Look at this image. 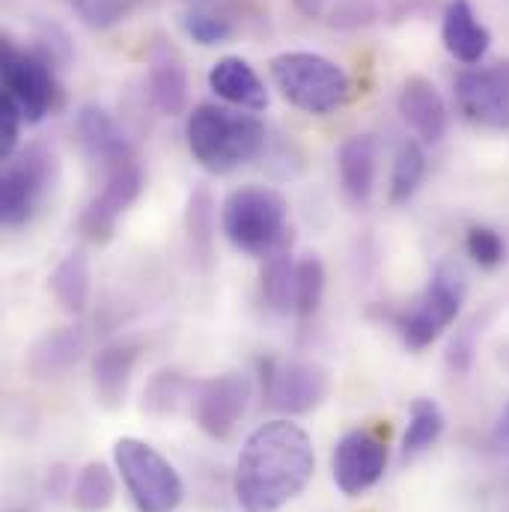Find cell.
<instances>
[{
	"mask_svg": "<svg viewBox=\"0 0 509 512\" xmlns=\"http://www.w3.org/2000/svg\"><path fill=\"white\" fill-rule=\"evenodd\" d=\"M21 126H24V117H21V108L15 105L12 96H0V158L9 161L15 152H18V137H21Z\"/></svg>",
	"mask_w": 509,
	"mask_h": 512,
	"instance_id": "33",
	"label": "cell"
},
{
	"mask_svg": "<svg viewBox=\"0 0 509 512\" xmlns=\"http://www.w3.org/2000/svg\"><path fill=\"white\" fill-rule=\"evenodd\" d=\"M498 435H501L504 441H509V408L504 411V417H501V429H498Z\"/></svg>",
	"mask_w": 509,
	"mask_h": 512,
	"instance_id": "35",
	"label": "cell"
},
{
	"mask_svg": "<svg viewBox=\"0 0 509 512\" xmlns=\"http://www.w3.org/2000/svg\"><path fill=\"white\" fill-rule=\"evenodd\" d=\"M114 462L137 512H173L182 504V477L152 444L120 438L114 444Z\"/></svg>",
	"mask_w": 509,
	"mask_h": 512,
	"instance_id": "5",
	"label": "cell"
},
{
	"mask_svg": "<svg viewBox=\"0 0 509 512\" xmlns=\"http://www.w3.org/2000/svg\"><path fill=\"white\" fill-rule=\"evenodd\" d=\"M221 230L242 254L271 256L292 245L289 203L265 185H242L221 206Z\"/></svg>",
	"mask_w": 509,
	"mask_h": 512,
	"instance_id": "3",
	"label": "cell"
},
{
	"mask_svg": "<svg viewBox=\"0 0 509 512\" xmlns=\"http://www.w3.org/2000/svg\"><path fill=\"white\" fill-rule=\"evenodd\" d=\"M376 161H379V149H376V140L370 134H352L337 149L340 188H343V197L355 209H364L373 197Z\"/></svg>",
	"mask_w": 509,
	"mask_h": 512,
	"instance_id": "17",
	"label": "cell"
},
{
	"mask_svg": "<svg viewBox=\"0 0 509 512\" xmlns=\"http://www.w3.org/2000/svg\"><path fill=\"white\" fill-rule=\"evenodd\" d=\"M146 90L152 105L164 117H179L188 105V69L182 54L167 42L155 39L146 57Z\"/></svg>",
	"mask_w": 509,
	"mask_h": 512,
	"instance_id": "14",
	"label": "cell"
},
{
	"mask_svg": "<svg viewBox=\"0 0 509 512\" xmlns=\"http://www.w3.org/2000/svg\"><path fill=\"white\" fill-rule=\"evenodd\" d=\"M117 498L114 471L105 462H90L78 471L72 486V507L78 512H105Z\"/></svg>",
	"mask_w": 509,
	"mask_h": 512,
	"instance_id": "26",
	"label": "cell"
},
{
	"mask_svg": "<svg viewBox=\"0 0 509 512\" xmlns=\"http://www.w3.org/2000/svg\"><path fill=\"white\" fill-rule=\"evenodd\" d=\"M54 182H57V155L48 143H30L18 149L6 161L3 176H0L3 227L9 230L24 227L39 212Z\"/></svg>",
	"mask_w": 509,
	"mask_h": 512,
	"instance_id": "6",
	"label": "cell"
},
{
	"mask_svg": "<svg viewBox=\"0 0 509 512\" xmlns=\"http://www.w3.org/2000/svg\"><path fill=\"white\" fill-rule=\"evenodd\" d=\"M3 93L15 99L27 126L42 123L60 105V87L45 57L3 42Z\"/></svg>",
	"mask_w": 509,
	"mask_h": 512,
	"instance_id": "8",
	"label": "cell"
},
{
	"mask_svg": "<svg viewBox=\"0 0 509 512\" xmlns=\"http://www.w3.org/2000/svg\"><path fill=\"white\" fill-rule=\"evenodd\" d=\"M262 298L274 313H289L295 310V259L289 248L277 254L265 256L262 274H259Z\"/></svg>",
	"mask_w": 509,
	"mask_h": 512,
	"instance_id": "25",
	"label": "cell"
},
{
	"mask_svg": "<svg viewBox=\"0 0 509 512\" xmlns=\"http://www.w3.org/2000/svg\"><path fill=\"white\" fill-rule=\"evenodd\" d=\"M251 393H254L251 379L242 373H224V376L197 384L191 405H194V417L200 429L215 441H227L242 423Z\"/></svg>",
	"mask_w": 509,
	"mask_h": 512,
	"instance_id": "11",
	"label": "cell"
},
{
	"mask_svg": "<svg viewBox=\"0 0 509 512\" xmlns=\"http://www.w3.org/2000/svg\"><path fill=\"white\" fill-rule=\"evenodd\" d=\"M194 3H197V0H194Z\"/></svg>",
	"mask_w": 509,
	"mask_h": 512,
	"instance_id": "36",
	"label": "cell"
},
{
	"mask_svg": "<svg viewBox=\"0 0 509 512\" xmlns=\"http://www.w3.org/2000/svg\"><path fill=\"white\" fill-rule=\"evenodd\" d=\"M316 468L310 435L289 420L254 429L239 453L233 492L245 512H277L295 501Z\"/></svg>",
	"mask_w": 509,
	"mask_h": 512,
	"instance_id": "1",
	"label": "cell"
},
{
	"mask_svg": "<svg viewBox=\"0 0 509 512\" xmlns=\"http://www.w3.org/2000/svg\"><path fill=\"white\" fill-rule=\"evenodd\" d=\"M465 301V277L456 265L444 262L432 271L429 286L411 307L396 316V331L411 352L432 346L459 316Z\"/></svg>",
	"mask_w": 509,
	"mask_h": 512,
	"instance_id": "7",
	"label": "cell"
},
{
	"mask_svg": "<svg viewBox=\"0 0 509 512\" xmlns=\"http://www.w3.org/2000/svg\"><path fill=\"white\" fill-rule=\"evenodd\" d=\"M209 90L218 99H224L230 108H239V111L259 114L268 108V90H265L262 78L242 57H221L209 69Z\"/></svg>",
	"mask_w": 509,
	"mask_h": 512,
	"instance_id": "19",
	"label": "cell"
},
{
	"mask_svg": "<svg viewBox=\"0 0 509 512\" xmlns=\"http://www.w3.org/2000/svg\"><path fill=\"white\" fill-rule=\"evenodd\" d=\"M334 483L346 498L370 492L387 468V432L379 426H358L334 447Z\"/></svg>",
	"mask_w": 509,
	"mask_h": 512,
	"instance_id": "9",
	"label": "cell"
},
{
	"mask_svg": "<svg viewBox=\"0 0 509 512\" xmlns=\"http://www.w3.org/2000/svg\"><path fill=\"white\" fill-rule=\"evenodd\" d=\"M399 114L408 123V128L423 140V143H438L447 126H450V114H447V102L438 93V87L423 78V75H408L402 81L399 90Z\"/></svg>",
	"mask_w": 509,
	"mask_h": 512,
	"instance_id": "16",
	"label": "cell"
},
{
	"mask_svg": "<svg viewBox=\"0 0 509 512\" xmlns=\"http://www.w3.org/2000/svg\"><path fill=\"white\" fill-rule=\"evenodd\" d=\"M492 69L498 72V78H501V81H504V84L509 87V60H501V63H495Z\"/></svg>",
	"mask_w": 509,
	"mask_h": 512,
	"instance_id": "34",
	"label": "cell"
},
{
	"mask_svg": "<svg viewBox=\"0 0 509 512\" xmlns=\"http://www.w3.org/2000/svg\"><path fill=\"white\" fill-rule=\"evenodd\" d=\"M268 399L274 408L286 411V414H307L316 405H322V399L331 390V376L325 367L310 364V361H289L277 370L268 367Z\"/></svg>",
	"mask_w": 509,
	"mask_h": 512,
	"instance_id": "12",
	"label": "cell"
},
{
	"mask_svg": "<svg viewBox=\"0 0 509 512\" xmlns=\"http://www.w3.org/2000/svg\"><path fill=\"white\" fill-rule=\"evenodd\" d=\"M325 262L316 254H304L295 262V316L310 319L325 298Z\"/></svg>",
	"mask_w": 509,
	"mask_h": 512,
	"instance_id": "29",
	"label": "cell"
},
{
	"mask_svg": "<svg viewBox=\"0 0 509 512\" xmlns=\"http://www.w3.org/2000/svg\"><path fill=\"white\" fill-rule=\"evenodd\" d=\"M182 27H185V33H188L197 45H206V48L224 45V42H230L233 33H236L233 18H230L221 6H212V3H206V0H197V3L182 15Z\"/></svg>",
	"mask_w": 509,
	"mask_h": 512,
	"instance_id": "27",
	"label": "cell"
},
{
	"mask_svg": "<svg viewBox=\"0 0 509 512\" xmlns=\"http://www.w3.org/2000/svg\"><path fill=\"white\" fill-rule=\"evenodd\" d=\"M215 233H218V206L209 188L200 185L188 194V203H185V239H188V251L200 268L212 265Z\"/></svg>",
	"mask_w": 509,
	"mask_h": 512,
	"instance_id": "22",
	"label": "cell"
},
{
	"mask_svg": "<svg viewBox=\"0 0 509 512\" xmlns=\"http://www.w3.org/2000/svg\"><path fill=\"white\" fill-rule=\"evenodd\" d=\"M140 358L137 343H111L93 358V393L105 408H120L126 402L128 382Z\"/></svg>",
	"mask_w": 509,
	"mask_h": 512,
	"instance_id": "20",
	"label": "cell"
},
{
	"mask_svg": "<svg viewBox=\"0 0 509 512\" xmlns=\"http://www.w3.org/2000/svg\"><path fill=\"white\" fill-rule=\"evenodd\" d=\"M188 390H191V384L185 382L179 373H158L143 393V408L152 414H161V417L173 414L182 405Z\"/></svg>",
	"mask_w": 509,
	"mask_h": 512,
	"instance_id": "31",
	"label": "cell"
},
{
	"mask_svg": "<svg viewBox=\"0 0 509 512\" xmlns=\"http://www.w3.org/2000/svg\"><path fill=\"white\" fill-rule=\"evenodd\" d=\"M48 286L66 313H75V316L84 313L87 298H90V259H87V254L72 251V254L63 256L57 262V268L51 271Z\"/></svg>",
	"mask_w": 509,
	"mask_h": 512,
	"instance_id": "23",
	"label": "cell"
},
{
	"mask_svg": "<svg viewBox=\"0 0 509 512\" xmlns=\"http://www.w3.org/2000/svg\"><path fill=\"white\" fill-rule=\"evenodd\" d=\"M140 191H143V167H140L137 158L105 170V182H102L99 194L81 212V221H78L81 236L96 242V245L111 242V236L117 233L120 218L134 206Z\"/></svg>",
	"mask_w": 509,
	"mask_h": 512,
	"instance_id": "10",
	"label": "cell"
},
{
	"mask_svg": "<svg viewBox=\"0 0 509 512\" xmlns=\"http://www.w3.org/2000/svg\"><path fill=\"white\" fill-rule=\"evenodd\" d=\"M84 352V334L78 328H60L45 334L27 355V370L33 379H60L69 373Z\"/></svg>",
	"mask_w": 509,
	"mask_h": 512,
	"instance_id": "21",
	"label": "cell"
},
{
	"mask_svg": "<svg viewBox=\"0 0 509 512\" xmlns=\"http://www.w3.org/2000/svg\"><path fill=\"white\" fill-rule=\"evenodd\" d=\"M456 102L462 114L483 128H509V87L495 69H465L456 78Z\"/></svg>",
	"mask_w": 509,
	"mask_h": 512,
	"instance_id": "13",
	"label": "cell"
},
{
	"mask_svg": "<svg viewBox=\"0 0 509 512\" xmlns=\"http://www.w3.org/2000/svg\"><path fill=\"white\" fill-rule=\"evenodd\" d=\"M441 432H444V411L438 408V402L426 396L414 399L408 414V429L402 435V459H414L429 447H435Z\"/></svg>",
	"mask_w": 509,
	"mask_h": 512,
	"instance_id": "24",
	"label": "cell"
},
{
	"mask_svg": "<svg viewBox=\"0 0 509 512\" xmlns=\"http://www.w3.org/2000/svg\"><path fill=\"white\" fill-rule=\"evenodd\" d=\"M465 248L480 268H495L504 262V239L492 227H471Z\"/></svg>",
	"mask_w": 509,
	"mask_h": 512,
	"instance_id": "32",
	"label": "cell"
},
{
	"mask_svg": "<svg viewBox=\"0 0 509 512\" xmlns=\"http://www.w3.org/2000/svg\"><path fill=\"white\" fill-rule=\"evenodd\" d=\"M441 42L459 63L474 66L489 54L492 33L477 18L471 0H450L444 9V21H441Z\"/></svg>",
	"mask_w": 509,
	"mask_h": 512,
	"instance_id": "18",
	"label": "cell"
},
{
	"mask_svg": "<svg viewBox=\"0 0 509 512\" xmlns=\"http://www.w3.org/2000/svg\"><path fill=\"white\" fill-rule=\"evenodd\" d=\"M146 0H69L72 12L90 30H111L128 21Z\"/></svg>",
	"mask_w": 509,
	"mask_h": 512,
	"instance_id": "30",
	"label": "cell"
},
{
	"mask_svg": "<svg viewBox=\"0 0 509 512\" xmlns=\"http://www.w3.org/2000/svg\"><path fill=\"white\" fill-rule=\"evenodd\" d=\"M75 134H78V143L81 149L96 161L102 164L105 170L117 167V164H126L134 155V146L126 137L123 126L99 105H84L75 117Z\"/></svg>",
	"mask_w": 509,
	"mask_h": 512,
	"instance_id": "15",
	"label": "cell"
},
{
	"mask_svg": "<svg viewBox=\"0 0 509 512\" xmlns=\"http://www.w3.org/2000/svg\"><path fill=\"white\" fill-rule=\"evenodd\" d=\"M426 176V152L420 149L417 140H405L393 158V170H390V203L393 206H402L408 203L420 182Z\"/></svg>",
	"mask_w": 509,
	"mask_h": 512,
	"instance_id": "28",
	"label": "cell"
},
{
	"mask_svg": "<svg viewBox=\"0 0 509 512\" xmlns=\"http://www.w3.org/2000/svg\"><path fill=\"white\" fill-rule=\"evenodd\" d=\"M185 140L203 170L224 176L254 161L265 149V126L251 111L206 102L188 114Z\"/></svg>",
	"mask_w": 509,
	"mask_h": 512,
	"instance_id": "2",
	"label": "cell"
},
{
	"mask_svg": "<svg viewBox=\"0 0 509 512\" xmlns=\"http://www.w3.org/2000/svg\"><path fill=\"white\" fill-rule=\"evenodd\" d=\"M268 72L280 96L292 108L313 117H325L343 108L352 96V84L343 66L316 51H283L271 57Z\"/></svg>",
	"mask_w": 509,
	"mask_h": 512,
	"instance_id": "4",
	"label": "cell"
}]
</instances>
